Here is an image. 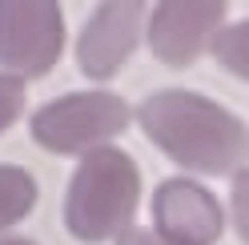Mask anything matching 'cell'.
<instances>
[{
  "mask_svg": "<svg viewBox=\"0 0 249 245\" xmlns=\"http://www.w3.org/2000/svg\"><path fill=\"white\" fill-rule=\"evenodd\" d=\"M137 121L161 153L205 177L233 173L249 157V129L217 101L189 93V88L153 93L137 109Z\"/></svg>",
  "mask_w": 249,
  "mask_h": 245,
  "instance_id": "obj_1",
  "label": "cell"
},
{
  "mask_svg": "<svg viewBox=\"0 0 249 245\" xmlns=\"http://www.w3.org/2000/svg\"><path fill=\"white\" fill-rule=\"evenodd\" d=\"M141 201V169L129 153L105 145L85 153L65 189V229L76 241L121 237L137 217Z\"/></svg>",
  "mask_w": 249,
  "mask_h": 245,
  "instance_id": "obj_2",
  "label": "cell"
},
{
  "mask_svg": "<svg viewBox=\"0 0 249 245\" xmlns=\"http://www.w3.org/2000/svg\"><path fill=\"white\" fill-rule=\"evenodd\" d=\"M133 121V109L117 93H72L33 117V141L60 157H85L121 137Z\"/></svg>",
  "mask_w": 249,
  "mask_h": 245,
  "instance_id": "obj_3",
  "label": "cell"
},
{
  "mask_svg": "<svg viewBox=\"0 0 249 245\" xmlns=\"http://www.w3.org/2000/svg\"><path fill=\"white\" fill-rule=\"evenodd\" d=\"M65 49V17L53 0H4L0 4V65L12 81L53 72Z\"/></svg>",
  "mask_w": 249,
  "mask_h": 245,
  "instance_id": "obj_4",
  "label": "cell"
},
{
  "mask_svg": "<svg viewBox=\"0 0 249 245\" xmlns=\"http://www.w3.org/2000/svg\"><path fill=\"white\" fill-rule=\"evenodd\" d=\"M145 36L153 56L169 69H189L225 28V4L197 0V4H157L145 12Z\"/></svg>",
  "mask_w": 249,
  "mask_h": 245,
  "instance_id": "obj_5",
  "label": "cell"
},
{
  "mask_svg": "<svg viewBox=\"0 0 249 245\" xmlns=\"http://www.w3.org/2000/svg\"><path fill=\"white\" fill-rule=\"evenodd\" d=\"M153 221L165 245H213L225 229V213L209 189H201L189 177L161 181L153 197Z\"/></svg>",
  "mask_w": 249,
  "mask_h": 245,
  "instance_id": "obj_6",
  "label": "cell"
},
{
  "mask_svg": "<svg viewBox=\"0 0 249 245\" xmlns=\"http://www.w3.org/2000/svg\"><path fill=\"white\" fill-rule=\"evenodd\" d=\"M141 28H145V4H101L76 40L81 72L92 81L117 76L141 40Z\"/></svg>",
  "mask_w": 249,
  "mask_h": 245,
  "instance_id": "obj_7",
  "label": "cell"
},
{
  "mask_svg": "<svg viewBox=\"0 0 249 245\" xmlns=\"http://www.w3.org/2000/svg\"><path fill=\"white\" fill-rule=\"evenodd\" d=\"M36 205V181L20 165H0V229L17 225Z\"/></svg>",
  "mask_w": 249,
  "mask_h": 245,
  "instance_id": "obj_8",
  "label": "cell"
},
{
  "mask_svg": "<svg viewBox=\"0 0 249 245\" xmlns=\"http://www.w3.org/2000/svg\"><path fill=\"white\" fill-rule=\"evenodd\" d=\"M213 56L217 65H221L225 72L241 76V81H249V20H237V24H225L221 33L213 36Z\"/></svg>",
  "mask_w": 249,
  "mask_h": 245,
  "instance_id": "obj_9",
  "label": "cell"
},
{
  "mask_svg": "<svg viewBox=\"0 0 249 245\" xmlns=\"http://www.w3.org/2000/svg\"><path fill=\"white\" fill-rule=\"evenodd\" d=\"M233 229L249 245V169L233 173Z\"/></svg>",
  "mask_w": 249,
  "mask_h": 245,
  "instance_id": "obj_10",
  "label": "cell"
},
{
  "mask_svg": "<svg viewBox=\"0 0 249 245\" xmlns=\"http://www.w3.org/2000/svg\"><path fill=\"white\" fill-rule=\"evenodd\" d=\"M20 109H24V85L0 72V133L20 117Z\"/></svg>",
  "mask_w": 249,
  "mask_h": 245,
  "instance_id": "obj_11",
  "label": "cell"
},
{
  "mask_svg": "<svg viewBox=\"0 0 249 245\" xmlns=\"http://www.w3.org/2000/svg\"><path fill=\"white\" fill-rule=\"evenodd\" d=\"M117 245H165V241H161L157 233H149V229H133V225H129V229L117 237Z\"/></svg>",
  "mask_w": 249,
  "mask_h": 245,
  "instance_id": "obj_12",
  "label": "cell"
},
{
  "mask_svg": "<svg viewBox=\"0 0 249 245\" xmlns=\"http://www.w3.org/2000/svg\"><path fill=\"white\" fill-rule=\"evenodd\" d=\"M0 245H36V241H28V237H0Z\"/></svg>",
  "mask_w": 249,
  "mask_h": 245,
  "instance_id": "obj_13",
  "label": "cell"
}]
</instances>
